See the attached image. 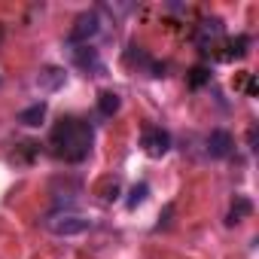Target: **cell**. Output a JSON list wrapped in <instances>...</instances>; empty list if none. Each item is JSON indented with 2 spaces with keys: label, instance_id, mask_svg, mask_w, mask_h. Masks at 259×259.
<instances>
[{
  "label": "cell",
  "instance_id": "1",
  "mask_svg": "<svg viewBox=\"0 0 259 259\" xmlns=\"http://www.w3.org/2000/svg\"><path fill=\"white\" fill-rule=\"evenodd\" d=\"M92 125L73 116H64L55 122L52 135H49V150L52 156L64 159V162H82L92 150Z\"/></svg>",
  "mask_w": 259,
  "mask_h": 259
},
{
  "label": "cell",
  "instance_id": "2",
  "mask_svg": "<svg viewBox=\"0 0 259 259\" xmlns=\"http://www.w3.org/2000/svg\"><path fill=\"white\" fill-rule=\"evenodd\" d=\"M46 229L55 232V235H64V238L67 235H82V232L92 229V220H85L79 213H52L46 220Z\"/></svg>",
  "mask_w": 259,
  "mask_h": 259
},
{
  "label": "cell",
  "instance_id": "3",
  "mask_svg": "<svg viewBox=\"0 0 259 259\" xmlns=\"http://www.w3.org/2000/svg\"><path fill=\"white\" fill-rule=\"evenodd\" d=\"M98 31H101V16L92 10V13H82V16L73 22V28H70V34H67V40H70V43H89Z\"/></svg>",
  "mask_w": 259,
  "mask_h": 259
},
{
  "label": "cell",
  "instance_id": "4",
  "mask_svg": "<svg viewBox=\"0 0 259 259\" xmlns=\"http://www.w3.org/2000/svg\"><path fill=\"white\" fill-rule=\"evenodd\" d=\"M141 147H144L147 156L159 159V156H165L171 150V135L165 132V128H147V132L141 135Z\"/></svg>",
  "mask_w": 259,
  "mask_h": 259
},
{
  "label": "cell",
  "instance_id": "5",
  "mask_svg": "<svg viewBox=\"0 0 259 259\" xmlns=\"http://www.w3.org/2000/svg\"><path fill=\"white\" fill-rule=\"evenodd\" d=\"M232 147H235V141H232L229 132H223V128H217V132L207 135V153H210L213 159H226V156L232 153Z\"/></svg>",
  "mask_w": 259,
  "mask_h": 259
},
{
  "label": "cell",
  "instance_id": "6",
  "mask_svg": "<svg viewBox=\"0 0 259 259\" xmlns=\"http://www.w3.org/2000/svg\"><path fill=\"white\" fill-rule=\"evenodd\" d=\"M217 37H223V22L220 19H204L201 25H198V31H195V40H198V46L207 52V46H210V40H217Z\"/></svg>",
  "mask_w": 259,
  "mask_h": 259
},
{
  "label": "cell",
  "instance_id": "7",
  "mask_svg": "<svg viewBox=\"0 0 259 259\" xmlns=\"http://www.w3.org/2000/svg\"><path fill=\"white\" fill-rule=\"evenodd\" d=\"M73 61H76L85 73L92 70V76H101V73H104V64H101V58H98L95 49H73Z\"/></svg>",
  "mask_w": 259,
  "mask_h": 259
},
{
  "label": "cell",
  "instance_id": "8",
  "mask_svg": "<svg viewBox=\"0 0 259 259\" xmlns=\"http://www.w3.org/2000/svg\"><path fill=\"white\" fill-rule=\"evenodd\" d=\"M37 85H40L43 92L61 89V85H64V70H61V67H43L40 76H37Z\"/></svg>",
  "mask_w": 259,
  "mask_h": 259
},
{
  "label": "cell",
  "instance_id": "9",
  "mask_svg": "<svg viewBox=\"0 0 259 259\" xmlns=\"http://www.w3.org/2000/svg\"><path fill=\"white\" fill-rule=\"evenodd\" d=\"M250 210H253V204H250V198H244V195H235V201H232V207H229V226H235V223H241L244 217H250Z\"/></svg>",
  "mask_w": 259,
  "mask_h": 259
},
{
  "label": "cell",
  "instance_id": "10",
  "mask_svg": "<svg viewBox=\"0 0 259 259\" xmlns=\"http://www.w3.org/2000/svg\"><path fill=\"white\" fill-rule=\"evenodd\" d=\"M43 119H46V104H43V101L19 113V122H22V125H28V128H37V125H40Z\"/></svg>",
  "mask_w": 259,
  "mask_h": 259
},
{
  "label": "cell",
  "instance_id": "11",
  "mask_svg": "<svg viewBox=\"0 0 259 259\" xmlns=\"http://www.w3.org/2000/svg\"><path fill=\"white\" fill-rule=\"evenodd\" d=\"M119 104H122V101H119L116 92H101V95H98V113H101V116H113V113L119 110Z\"/></svg>",
  "mask_w": 259,
  "mask_h": 259
},
{
  "label": "cell",
  "instance_id": "12",
  "mask_svg": "<svg viewBox=\"0 0 259 259\" xmlns=\"http://www.w3.org/2000/svg\"><path fill=\"white\" fill-rule=\"evenodd\" d=\"M247 46H250V37L241 34V37H235V40L229 43V52H226L223 58H226V61H232V58H244V55H247Z\"/></svg>",
  "mask_w": 259,
  "mask_h": 259
},
{
  "label": "cell",
  "instance_id": "13",
  "mask_svg": "<svg viewBox=\"0 0 259 259\" xmlns=\"http://www.w3.org/2000/svg\"><path fill=\"white\" fill-rule=\"evenodd\" d=\"M147 192H150V186H147V183H138V186L132 189V195H128V207H138V204L147 198Z\"/></svg>",
  "mask_w": 259,
  "mask_h": 259
},
{
  "label": "cell",
  "instance_id": "14",
  "mask_svg": "<svg viewBox=\"0 0 259 259\" xmlns=\"http://www.w3.org/2000/svg\"><path fill=\"white\" fill-rule=\"evenodd\" d=\"M207 79H210L207 67H195V70H192V76H189V85H192V89H198V85H201V82H207Z\"/></svg>",
  "mask_w": 259,
  "mask_h": 259
},
{
  "label": "cell",
  "instance_id": "15",
  "mask_svg": "<svg viewBox=\"0 0 259 259\" xmlns=\"http://www.w3.org/2000/svg\"><path fill=\"white\" fill-rule=\"evenodd\" d=\"M247 144H250V150H253V144H256V128H250V135H247Z\"/></svg>",
  "mask_w": 259,
  "mask_h": 259
}]
</instances>
